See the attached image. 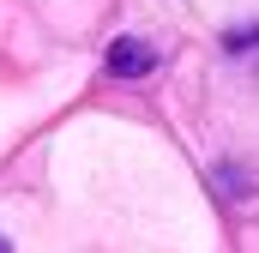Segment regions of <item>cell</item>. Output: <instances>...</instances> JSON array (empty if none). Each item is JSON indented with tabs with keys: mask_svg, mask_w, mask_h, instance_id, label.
I'll return each instance as SVG.
<instances>
[{
	"mask_svg": "<svg viewBox=\"0 0 259 253\" xmlns=\"http://www.w3.org/2000/svg\"><path fill=\"white\" fill-rule=\"evenodd\" d=\"M151 66H157V55H151L145 43H133V36H121V43L109 49V72H115V78H145Z\"/></svg>",
	"mask_w": 259,
	"mask_h": 253,
	"instance_id": "6da1fadb",
	"label": "cell"
},
{
	"mask_svg": "<svg viewBox=\"0 0 259 253\" xmlns=\"http://www.w3.org/2000/svg\"><path fill=\"white\" fill-rule=\"evenodd\" d=\"M0 253H12V247H6V241H0Z\"/></svg>",
	"mask_w": 259,
	"mask_h": 253,
	"instance_id": "7a4b0ae2",
	"label": "cell"
}]
</instances>
